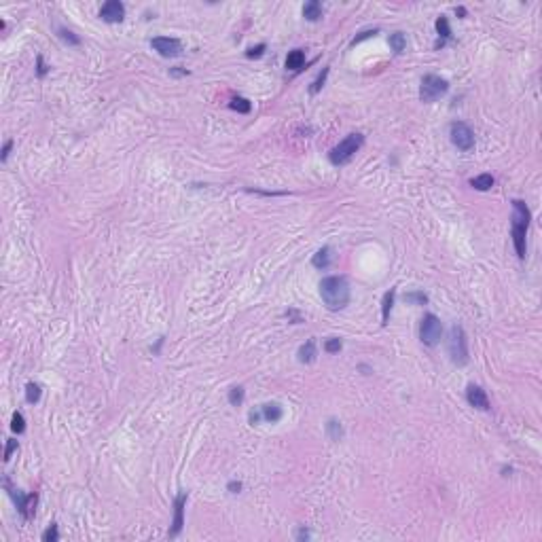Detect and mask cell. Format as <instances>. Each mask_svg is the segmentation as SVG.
<instances>
[{"instance_id": "14", "label": "cell", "mask_w": 542, "mask_h": 542, "mask_svg": "<svg viewBox=\"0 0 542 542\" xmlns=\"http://www.w3.org/2000/svg\"><path fill=\"white\" fill-rule=\"evenodd\" d=\"M297 356H299V363H303V365H311V363H314V360H316V341H314V339L305 341L303 345L299 347Z\"/></svg>"}, {"instance_id": "9", "label": "cell", "mask_w": 542, "mask_h": 542, "mask_svg": "<svg viewBox=\"0 0 542 542\" xmlns=\"http://www.w3.org/2000/svg\"><path fill=\"white\" fill-rule=\"evenodd\" d=\"M151 47L163 57H178L183 53V43L178 39H170V36H157L151 41Z\"/></svg>"}, {"instance_id": "40", "label": "cell", "mask_w": 542, "mask_h": 542, "mask_svg": "<svg viewBox=\"0 0 542 542\" xmlns=\"http://www.w3.org/2000/svg\"><path fill=\"white\" fill-rule=\"evenodd\" d=\"M170 75L172 77H183V75H187V70H176L174 68V70H170Z\"/></svg>"}, {"instance_id": "18", "label": "cell", "mask_w": 542, "mask_h": 542, "mask_svg": "<svg viewBox=\"0 0 542 542\" xmlns=\"http://www.w3.org/2000/svg\"><path fill=\"white\" fill-rule=\"evenodd\" d=\"M303 17L307 21H318L322 17V5L318 3V0H309V3H305L303 7Z\"/></svg>"}, {"instance_id": "23", "label": "cell", "mask_w": 542, "mask_h": 542, "mask_svg": "<svg viewBox=\"0 0 542 542\" xmlns=\"http://www.w3.org/2000/svg\"><path fill=\"white\" fill-rule=\"evenodd\" d=\"M26 401H28L30 405H36V403L41 401V385H39V383L30 381V383L26 385Z\"/></svg>"}, {"instance_id": "6", "label": "cell", "mask_w": 542, "mask_h": 542, "mask_svg": "<svg viewBox=\"0 0 542 542\" xmlns=\"http://www.w3.org/2000/svg\"><path fill=\"white\" fill-rule=\"evenodd\" d=\"M441 337H443L441 320L435 314H426L419 322V339H421V343L428 345V347H435V345H439Z\"/></svg>"}, {"instance_id": "20", "label": "cell", "mask_w": 542, "mask_h": 542, "mask_svg": "<svg viewBox=\"0 0 542 542\" xmlns=\"http://www.w3.org/2000/svg\"><path fill=\"white\" fill-rule=\"evenodd\" d=\"M327 435H329V439L335 441V443H339V441L343 439V426H341V421H339V419L331 417V419L327 421Z\"/></svg>"}, {"instance_id": "33", "label": "cell", "mask_w": 542, "mask_h": 542, "mask_svg": "<svg viewBox=\"0 0 542 542\" xmlns=\"http://www.w3.org/2000/svg\"><path fill=\"white\" fill-rule=\"evenodd\" d=\"M375 34H377V30H365V32H360V36H356V39L352 41V47L358 45V43H363V41H367V39H371V36H375Z\"/></svg>"}, {"instance_id": "38", "label": "cell", "mask_w": 542, "mask_h": 542, "mask_svg": "<svg viewBox=\"0 0 542 542\" xmlns=\"http://www.w3.org/2000/svg\"><path fill=\"white\" fill-rule=\"evenodd\" d=\"M227 491L239 493V491H242V483H239V481H229V483H227Z\"/></svg>"}, {"instance_id": "15", "label": "cell", "mask_w": 542, "mask_h": 542, "mask_svg": "<svg viewBox=\"0 0 542 542\" xmlns=\"http://www.w3.org/2000/svg\"><path fill=\"white\" fill-rule=\"evenodd\" d=\"M437 32H439V41H437V49L439 47H445V43L447 41H451V28H449V19L445 17V15H441L439 19H437Z\"/></svg>"}, {"instance_id": "31", "label": "cell", "mask_w": 542, "mask_h": 542, "mask_svg": "<svg viewBox=\"0 0 542 542\" xmlns=\"http://www.w3.org/2000/svg\"><path fill=\"white\" fill-rule=\"evenodd\" d=\"M43 540H45V542H57V540H59V532H57V525H55V523H51V525L43 532Z\"/></svg>"}, {"instance_id": "12", "label": "cell", "mask_w": 542, "mask_h": 542, "mask_svg": "<svg viewBox=\"0 0 542 542\" xmlns=\"http://www.w3.org/2000/svg\"><path fill=\"white\" fill-rule=\"evenodd\" d=\"M466 401L471 403L473 407L481 409V411H489V409H491L485 390L481 388V385H475V383H471V385L466 388Z\"/></svg>"}, {"instance_id": "8", "label": "cell", "mask_w": 542, "mask_h": 542, "mask_svg": "<svg viewBox=\"0 0 542 542\" xmlns=\"http://www.w3.org/2000/svg\"><path fill=\"white\" fill-rule=\"evenodd\" d=\"M449 136H451V142H453V147L455 149H460L464 153L468 151H473L475 149V131L468 127L464 121H455L451 123V131H449Z\"/></svg>"}, {"instance_id": "35", "label": "cell", "mask_w": 542, "mask_h": 542, "mask_svg": "<svg viewBox=\"0 0 542 542\" xmlns=\"http://www.w3.org/2000/svg\"><path fill=\"white\" fill-rule=\"evenodd\" d=\"M248 419H250V424H252V426H257L259 421L263 419V413H261V409H252V411H250V415H248Z\"/></svg>"}, {"instance_id": "11", "label": "cell", "mask_w": 542, "mask_h": 542, "mask_svg": "<svg viewBox=\"0 0 542 542\" xmlns=\"http://www.w3.org/2000/svg\"><path fill=\"white\" fill-rule=\"evenodd\" d=\"M100 17L106 23H121L125 19V5L119 3V0H108L100 9Z\"/></svg>"}, {"instance_id": "1", "label": "cell", "mask_w": 542, "mask_h": 542, "mask_svg": "<svg viewBox=\"0 0 542 542\" xmlns=\"http://www.w3.org/2000/svg\"><path fill=\"white\" fill-rule=\"evenodd\" d=\"M320 297L329 309L337 311L350 303V284L341 275H331L320 282Z\"/></svg>"}, {"instance_id": "13", "label": "cell", "mask_w": 542, "mask_h": 542, "mask_svg": "<svg viewBox=\"0 0 542 542\" xmlns=\"http://www.w3.org/2000/svg\"><path fill=\"white\" fill-rule=\"evenodd\" d=\"M261 413H263V419H265V421H271V424H275V421H280V419H282L284 409H282V405H278V403H267V405H263V407H261Z\"/></svg>"}, {"instance_id": "21", "label": "cell", "mask_w": 542, "mask_h": 542, "mask_svg": "<svg viewBox=\"0 0 542 542\" xmlns=\"http://www.w3.org/2000/svg\"><path fill=\"white\" fill-rule=\"evenodd\" d=\"M493 185H496V180H493L491 174H481L471 180V187H475L477 191H489Z\"/></svg>"}, {"instance_id": "2", "label": "cell", "mask_w": 542, "mask_h": 542, "mask_svg": "<svg viewBox=\"0 0 542 542\" xmlns=\"http://www.w3.org/2000/svg\"><path fill=\"white\" fill-rule=\"evenodd\" d=\"M529 221H532V212H529L527 203L521 199L513 201V221H511V231H513V244L517 257H525V235L529 229Z\"/></svg>"}, {"instance_id": "39", "label": "cell", "mask_w": 542, "mask_h": 542, "mask_svg": "<svg viewBox=\"0 0 542 542\" xmlns=\"http://www.w3.org/2000/svg\"><path fill=\"white\" fill-rule=\"evenodd\" d=\"M297 538H299V540H307V538H309V532H307V529H299Z\"/></svg>"}, {"instance_id": "30", "label": "cell", "mask_w": 542, "mask_h": 542, "mask_svg": "<svg viewBox=\"0 0 542 542\" xmlns=\"http://www.w3.org/2000/svg\"><path fill=\"white\" fill-rule=\"evenodd\" d=\"M405 301H407V303L426 305V303H428V297H426L424 293H407V295H405Z\"/></svg>"}, {"instance_id": "17", "label": "cell", "mask_w": 542, "mask_h": 542, "mask_svg": "<svg viewBox=\"0 0 542 542\" xmlns=\"http://www.w3.org/2000/svg\"><path fill=\"white\" fill-rule=\"evenodd\" d=\"M305 66V53L303 49H293L286 57V68L293 70V72H299L301 68Z\"/></svg>"}, {"instance_id": "22", "label": "cell", "mask_w": 542, "mask_h": 542, "mask_svg": "<svg viewBox=\"0 0 542 542\" xmlns=\"http://www.w3.org/2000/svg\"><path fill=\"white\" fill-rule=\"evenodd\" d=\"M390 47H392V51L394 53H403L405 51V47H407V36L403 32H394L390 34Z\"/></svg>"}, {"instance_id": "24", "label": "cell", "mask_w": 542, "mask_h": 542, "mask_svg": "<svg viewBox=\"0 0 542 542\" xmlns=\"http://www.w3.org/2000/svg\"><path fill=\"white\" fill-rule=\"evenodd\" d=\"M244 394L246 392H244L242 385H233V388L229 390V403H231L233 407H239V405L244 403Z\"/></svg>"}, {"instance_id": "25", "label": "cell", "mask_w": 542, "mask_h": 542, "mask_svg": "<svg viewBox=\"0 0 542 542\" xmlns=\"http://www.w3.org/2000/svg\"><path fill=\"white\" fill-rule=\"evenodd\" d=\"M327 77H329V68H322V72H320V75L316 77V81L311 83L309 93H314V95H316V93H318V91L324 87V83H327Z\"/></svg>"}, {"instance_id": "32", "label": "cell", "mask_w": 542, "mask_h": 542, "mask_svg": "<svg viewBox=\"0 0 542 542\" xmlns=\"http://www.w3.org/2000/svg\"><path fill=\"white\" fill-rule=\"evenodd\" d=\"M265 49H267V47H265L263 43H261V45H257V47H250V49L246 51V57H248V59H259V57H263Z\"/></svg>"}, {"instance_id": "37", "label": "cell", "mask_w": 542, "mask_h": 542, "mask_svg": "<svg viewBox=\"0 0 542 542\" xmlns=\"http://www.w3.org/2000/svg\"><path fill=\"white\" fill-rule=\"evenodd\" d=\"M11 149H13V140H7V142H5V147H3V155H0V159H3V161H7V159H9V153H11Z\"/></svg>"}, {"instance_id": "28", "label": "cell", "mask_w": 542, "mask_h": 542, "mask_svg": "<svg viewBox=\"0 0 542 542\" xmlns=\"http://www.w3.org/2000/svg\"><path fill=\"white\" fill-rule=\"evenodd\" d=\"M57 32H59V39H62L64 43H68V45H72V47L81 45V39H79V36H75V32H70V30H66V28H59Z\"/></svg>"}, {"instance_id": "26", "label": "cell", "mask_w": 542, "mask_h": 542, "mask_svg": "<svg viewBox=\"0 0 542 542\" xmlns=\"http://www.w3.org/2000/svg\"><path fill=\"white\" fill-rule=\"evenodd\" d=\"M341 347H343V343H341L339 337H329L327 343H324V352L327 354H337V352H341Z\"/></svg>"}, {"instance_id": "41", "label": "cell", "mask_w": 542, "mask_h": 542, "mask_svg": "<svg viewBox=\"0 0 542 542\" xmlns=\"http://www.w3.org/2000/svg\"><path fill=\"white\" fill-rule=\"evenodd\" d=\"M455 15L464 17V15H466V9H464V7H455Z\"/></svg>"}, {"instance_id": "4", "label": "cell", "mask_w": 542, "mask_h": 542, "mask_svg": "<svg viewBox=\"0 0 542 542\" xmlns=\"http://www.w3.org/2000/svg\"><path fill=\"white\" fill-rule=\"evenodd\" d=\"M447 352L453 360V365L464 367L468 363V341H466V333L460 324H453L449 331V339H447Z\"/></svg>"}, {"instance_id": "5", "label": "cell", "mask_w": 542, "mask_h": 542, "mask_svg": "<svg viewBox=\"0 0 542 542\" xmlns=\"http://www.w3.org/2000/svg\"><path fill=\"white\" fill-rule=\"evenodd\" d=\"M449 91V83L437 77V75H426L421 79V85H419V98L421 102H437L439 98H443L445 93Z\"/></svg>"}, {"instance_id": "27", "label": "cell", "mask_w": 542, "mask_h": 542, "mask_svg": "<svg viewBox=\"0 0 542 542\" xmlns=\"http://www.w3.org/2000/svg\"><path fill=\"white\" fill-rule=\"evenodd\" d=\"M11 430L17 432V435L26 432V419H23V415H21L19 411L13 413V419H11Z\"/></svg>"}, {"instance_id": "10", "label": "cell", "mask_w": 542, "mask_h": 542, "mask_svg": "<svg viewBox=\"0 0 542 542\" xmlns=\"http://www.w3.org/2000/svg\"><path fill=\"white\" fill-rule=\"evenodd\" d=\"M187 491H180L176 500H174V521H172V529H170V538H176L180 532H183L185 525V507H187Z\"/></svg>"}, {"instance_id": "19", "label": "cell", "mask_w": 542, "mask_h": 542, "mask_svg": "<svg viewBox=\"0 0 542 542\" xmlns=\"http://www.w3.org/2000/svg\"><path fill=\"white\" fill-rule=\"evenodd\" d=\"M394 297H396V291H394V288H390V291L383 295V303H381V324H388V320H390V311H392V305H394Z\"/></svg>"}, {"instance_id": "16", "label": "cell", "mask_w": 542, "mask_h": 542, "mask_svg": "<svg viewBox=\"0 0 542 542\" xmlns=\"http://www.w3.org/2000/svg\"><path fill=\"white\" fill-rule=\"evenodd\" d=\"M331 261H333V250L329 246H324V248H320L316 255H314V259H311V265H314L316 269H327L329 265H331Z\"/></svg>"}, {"instance_id": "3", "label": "cell", "mask_w": 542, "mask_h": 542, "mask_svg": "<svg viewBox=\"0 0 542 542\" xmlns=\"http://www.w3.org/2000/svg\"><path fill=\"white\" fill-rule=\"evenodd\" d=\"M363 144H365V136L363 134H358V131H354V134L350 136H345L337 147L329 153V161L333 165H345V163H350L354 159V155L363 149Z\"/></svg>"}, {"instance_id": "7", "label": "cell", "mask_w": 542, "mask_h": 542, "mask_svg": "<svg viewBox=\"0 0 542 542\" xmlns=\"http://www.w3.org/2000/svg\"><path fill=\"white\" fill-rule=\"evenodd\" d=\"M5 487H7V491H9L11 500L15 502V507H17V511H19V515L23 517V519H32V517H34V507H36V496H34V493L26 496V493H23L21 489H17V487L11 485V481H9V479H5Z\"/></svg>"}, {"instance_id": "36", "label": "cell", "mask_w": 542, "mask_h": 542, "mask_svg": "<svg viewBox=\"0 0 542 542\" xmlns=\"http://www.w3.org/2000/svg\"><path fill=\"white\" fill-rule=\"evenodd\" d=\"M15 449H17V441H9L7 443V449H5V462L11 460V455H13Z\"/></svg>"}, {"instance_id": "29", "label": "cell", "mask_w": 542, "mask_h": 542, "mask_svg": "<svg viewBox=\"0 0 542 542\" xmlns=\"http://www.w3.org/2000/svg\"><path fill=\"white\" fill-rule=\"evenodd\" d=\"M229 106H231L233 111H237V113H244V115L250 113V102L246 98H239V95H237V98H233Z\"/></svg>"}, {"instance_id": "34", "label": "cell", "mask_w": 542, "mask_h": 542, "mask_svg": "<svg viewBox=\"0 0 542 542\" xmlns=\"http://www.w3.org/2000/svg\"><path fill=\"white\" fill-rule=\"evenodd\" d=\"M47 70H49V68L45 66L43 55H39V57H36V75H39V77H45V75H47Z\"/></svg>"}]
</instances>
